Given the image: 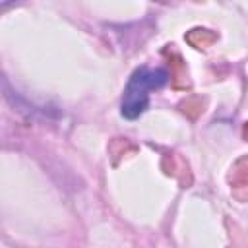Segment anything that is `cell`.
<instances>
[{"mask_svg":"<svg viewBox=\"0 0 248 248\" xmlns=\"http://www.w3.org/2000/svg\"><path fill=\"white\" fill-rule=\"evenodd\" d=\"M167 81H169V72L165 68H149V66L136 68L124 87V95L120 103L122 116L128 120L140 118L149 107V91H157L165 87Z\"/></svg>","mask_w":248,"mask_h":248,"instance_id":"cell-1","label":"cell"}]
</instances>
